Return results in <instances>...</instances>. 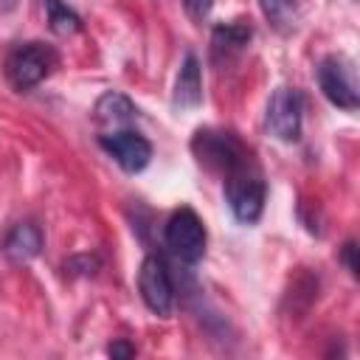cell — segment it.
I'll use <instances>...</instances> for the list:
<instances>
[{"label":"cell","mask_w":360,"mask_h":360,"mask_svg":"<svg viewBox=\"0 0 360 360\" xmlns=\"http://www.w3.org/2000/svg\"><path fill=\"white\" fill-rule=\"evenodd\" d=\"M98 143H101V149L124 169V172H129V174H135V172H143L146 166H149V160H152V143L141 135V132H135V129H112V132H104L101 138H98Z\"/></svg>","instance_id":"cell-8"},{"label":"cell","mask_w":360,"mask_h":360,"mask_svg":"<svg viewBox=\"0 0 360 360\" xmlns=\"http://www.w3.org/2000/svg\"><path fill=\"white\" fill-rule=\"evenodd\" d=\"M354 242H346L343 245V262H346V267H349V273L352 276H357V262H354Z\"/></svg>","instance_id":"cell-16"},{"label":"cell","mask_w":360,"mask_h":360,"mask_svg":"<svg viewBox=\"0 0 360 360\" xmlns=\"http://www.w3.org/2000/svg\"><path fill=\"white\" fill-rule=\"evenodd\" d=\"M45 14H48V25L56 37H73L82 28V17L65 0H45Z\"/></svg>","instance_id":"cell-13"},{"label":"cell","mask_w":360,"mask_h":360,"mask_svg":"<svg viewBox=\"0 0 360 360\" xmlns=\"http://www.w3.org/2000/svg\"><path fill=\"white\" fill-rule=\"evenodd\" d=\"M318 84L323 90V96L340 107V110H357L360 96H357V76H354V65L352 59H346L343 53H332L318 65Z\"/></svg>","instance_id":"cell-4"},{"label":"cell","mask_w":360,"mask_h":360,"mask_svg":"<svg viewBox=\"0 0 360 360\" xmlns=\"http://www.w3.org/2000/svg\"><path fill=\"white\" fill-rule=\"evenodd\" d=\"M191 152L205 169L222 177L233 172L236 166H242L245 160H250V152L245 149V143L236 135L219 132V129H197L191 138Z\"/></svg>","instance_id":"cell-2"},{"label":"cell","mask_w":360,"mask_h":360,"mask_svg":"<svg viewBox=\"0 0 360 360\" xmlns=\"http://www.w3.org/2000/svg\"><path fill=\"white\" fill-rule=\"evenodd\" d=\"M17 6V0H0V11H11Z\"/></svg>","instance_id":"cell-18"},{"label":"cell","mask_w":360,"mask_h":360,"mask_svg":"<svg viewBox=\"0 0 360 360\" xmlns=\"http://www.w3.org/2000/svg\"><path fill=\"white\" fill-rule=\"evenodd\" d=\"M138 292H141L143 304L149 307V312H155L160 318H169L172 315V309H174V287H172V278H169L166 264L158 256H146L141 262V270H138Z\"/></svg>","instance_id":"cell-6"},{"label":"cell","mask_w":360,"mask_h":360,"mask_svg":"<svg viewBox=\"0 0 360 360\" xmlns=\"http://www.w3.org/2000/svg\"><path fill=\"white\" fill-rule=\"evenodd\" d=\"M56 65L53 48L42 42H22L8 51L6 56V79L14 90H31L37 87Z\"/></svg>","instance_id":"cell-3"},{"label":"cell","mask_w":360,"mask_h":360,"mask_svg":"<svg viewBox=\"0 0 360 360\" xmlns=\"http://www.w3.org/2000/svg\"><path fill=\"white\" fill-rule=\"evenodd\" d=\"M262 8L267 14V20L278 28L292 25V20H295V3L292 0H262Z\"/></svg>","instance_id":"cell-14"},{"label":"cell","mask_w":360,"mask_h":360,"mask_svg":"<svg viewBox=\"0 0 360 360\" xmlns=\"http://www.w3.org/2000/svg\"><path fill=\"white\" fill-rule=\"evenodd\" d=\"M225 200H228L233 217L239 222H245V225H253L262 217V208H264V177H262L259 166L253 163V158L225 174Z\"/></svg>","instance_id":"cell-1"},{"label":"cell","mask_w":360,"mask_h":360,"mask_svg":"<svg viewBox=\"0 0 360 360\" xmlns=\"http://www.w3.org/2000/svg\"><path fill=\"white\" fill-rule=\"evenodd\" d=\"M39 250H42V231L34 222H17L3 242V253L14 264L31 262L34 256H39Z\"/></svg>","instance_id":"cell-10"},{"label":"cell","mask_w":360,"mask_h":360,"mask_svg":"<svg viewBox=\"0 0 360 360\" xmlns=\"http://www.w3.org/2000/svg\"><path fill=\"white\" fill-rule=\"evenodd\" d=\"M110 354L112 357H132L135 354V346H129L124 340H115V343H110Z\"/></svg>","instance_id":"cell-17"},{"label":"cell","mask_w":360,"mask_h":360,"mask_svg":"<svg viewBox=\"0 0 360 360\" xmlns=\"http://www.w3.org/2000/svg\"><path fill=\"white\" fill-rule=\"evenodd\" d=\"M183 6H186V14H188L194 22H202V20L208 17L214 0H183Z\"/></svg>","instance_id":"cell-15"},{"label":"cell","mask_w":360,"mask_h":360,"mask_svg":"<svg viewBox=\"0 0 360 360\" xmlns=\"http://www.w3.org/2000/svg\"><path fill=\"white\" fill-rule=\"evenodd\" d=\"M202 104V79H200V62L194 53H186L183 68L177 73L174 82V93H172V107L177 112H188L197 110Z\"/></svg>","instance_id":"cell-9"},{"label":"cell","mask_w":360,"mask_h":360,"mask_svg":"<svg viewBox=\"0 0 360 360\" xmlns=\"http://www.w3.org/2000/svg\"><path fill=\"white\" fill-rule=\"evenodd\" d=\"M135 112H138L135 104L124 93H115V90L104 93L96 101V121L104 124V127H110V132L112 129H127L135 121Z\"/></svg>","instance_id":"cell-11"},{"label":"cell","mask_w":360,"mask_h":360,"mask_svg":"<svg viewBox=\"0 0 360 360\" xmlns=\"http://www.w3.org/2000/svg\"><path fill=\"white\" fill-rule=\"evenodd\" d=\"M250 37H253V31H250V25H245V22H222V25H217L214 28V34H211V45H214V53L219 56V53H225V56H231V53H239L248 42H250Z\"/></svg>","instance_id":"cell-12"},{"label":"cell","mask_w":360,"mask_h":360,"mask_svg":"<svg viewBox=\"0 0 360 360\" xmlns=\"http://www.w3.org/2000/svg\"><path fill=\"white\" fill-rule=\"evenodd\" d=\"M166 245L177 259H183L188 264L202 259V253H205V225L197 217V211L177 208L169 217V222H166Z\"/></svg>","instance_id":"cell-5"},{"label":"cell","mask_w":360,"mask_h":360,"mask_svg":"<svg viewBox=\"0 0 360 360\" xmlns=\"http://www.w3.org/2000/svg\"><path fill=\"white\" fill-rule=\"evenodd\" d=\"M301 93L295 87H276L267 101V129L273 138L292 143L301 138Z\"/></svg>","instance_id":"cell-7"}]
</instances>
